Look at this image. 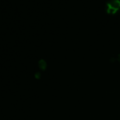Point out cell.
<instances>
[{
  "mask_svg": "<svg viewBox=\"0 0 120 120\" xmlns=\"http://www.w3.org/2000/svg\"><path fill=\"white\" fill-rule=\"evenodd\" d=\"M120 8V0H109L106 4V9L109 14H114Z\"/></svg>",
  "mask_w": 120,
  "mask_h": 120,
  "instance_id": "6da1fadb",
  "label": "cell"
}]
</instances>
